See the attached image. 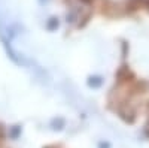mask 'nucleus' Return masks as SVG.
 Instances as JSON below:
<instances>
[{
    "instance_id": "5",
    "label": "nucleus",
    "mask_w": 149,
    "mask_h": 148,
    "mask_svg": "<svg viewBox=\"0 0 149 148\" xmlns=\"http://www.w3.org/2000/svg\"><path fill=\"white\" fill-rule=\"evenodd\" d=\"M100 148H110V145L107 144V142H100V145H98Z\"/></svg>"
},
{
    "instance_id": "3",
    "label": "nucleus",
    "mask_w": 149,
    "mask_h": 148,
    "mask_svg": "<svg viewBox=\"0 0 149 148\" xmlns=\"http://www.w3.org/2000/svg\"><path fill=\"white\" fill-rule=\"evenodd\" d=\"M102 82H103V79L100 78V76H91L90 79H88V85L90 87H100L102 85Z\"/></svg>"
},
{
    "instance_id": "2",
    "label": "nucleus",
    "mask_w": 149,
    "mask_h": 148,
    "mask_svg": "<svg viewBox=\"0 0 149 148\" xmlns=\"http://www.w3.org/2000/svg\"><path fill=\"white\" fill-rule=\"evenodd\" d=\"M51 127L54 129V130H61L64 127V120L63 118H54L52 121H51Z\"/></svg>"
},
{
    "instance_id": "4",
    "label": "nucleus",
    "mask_w": 149,
    "mask_h": 148,
    "mask_svg": "<svg viewBox=\"0 0 149 148\" xmlns=\"http://www.w3.org/2000/svg\"><path fill=\"white\" fill-rule=\"evenodd\" d=\"M19 132H21V127L19 126H15L14 129H12V132H10V136L12 138H17L18 135H19Z\"/></svg>"
},
{
    "instance_id": "1",
    "label": "nucleus",
    "mask_w": 149,
    "mask_h": 148,
    "mask_svg": "<svg viewBox=\"0 0 149 148\" xmlns=\"http://www.w3.org/2000/svg\"><path fill=\"white\" fill-rule=\"evenodd\" d=\"M58 26H60V22H58V18H55V17H51V18L48 20V22H46V29H48L49 32L57 30Z\"/></svg>"
}]
</instances>
